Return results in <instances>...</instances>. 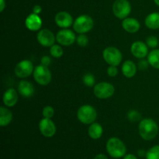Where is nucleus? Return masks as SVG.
Listing matches in <instances>:
<instances>
[{"mask_svg": "<svg viewBox=\"0 0 159 159\" xmlns=\"http://www.w3.org/2000/svg\"><path fill=\"white\" fill-rule=\"evenodd\" d=\"M94 95L100 99L110 98L115 93V88L109 82H99L94 85Z\"/></svg>", "mask_w": 159, "mask_h": 159, "instance_id": "obj_8", "label": "nucleus"}, {"mask_svg": "<svg viewBox=\"0 0 159 159\" xmlns=\"http://www.w3.org/2000/svg\"><path fill=\"white\" fill-rule=\"evenodd\" d=\"M18 92L23 97H31L34 94V87L33 84L28 81L22 80L19 83Z\"/></svg>", "mask_w": 159, "mask_h": 159, "instance_id": "obj_18", "label": "nucleus"}, {"mask_svg": "<svg viewBox=\"0 0 159 159\" xmlns=\"http://www.w3.org/2000/svg\"><path fill=\"white\" fill-rule=\"evenodd\" d=\"M146 26L151 30L159 29V12H152L146 16L144 20Z\"/></svg>", "mask_w": 159, "mask_h": 159, "instance_id": "obj_20", "label": "nucleus"}, {"mask_svg": "<svg viewBox=\"0 0 159 159\" xmlns=\"http://www.w3.org/2000/svg\"><path fill=\"white\" fill-rule=\"evenodd\" d=\"M146 159H159V145L153 146L146 152Z\"/></svg>", "mask_w": 159, "mask_h": 159, "instance_id": "obj_26", "label": "nucleus"}, {"mask_svg": "<svg viewBox=\"0 0 159 159\" xmlns=\"http://www.w3.org/2000/svg\"><path fill=\"white\" fill-rule=\"evenodd\" d=\"M12 120V113L6 107H0V126L6 127Z\"/></svg>", "mask_w": 159, "mask_h": 159, "instance_id": "obj_21", "label": "nucleus"}, {"mask_svg": "<svg viewBox=\"0 0 159 159\" xmlns=\"http://www.w3.org/2000/svg\"><path fill=\"white\" fill-rule=\"evenodd\" d=\"M34 78L36 82L40 85H47L51 81V73L49 68L43 65L35 67L34 71Z\"/></svg>", "mask_w": 159, "mask_h": 159, "instance_id": "obj_7", "label": "nucleus"}, {"mask_svg": "<svg viewBox=\"0 0 159 159\" xmlns=\"http://www.w3.org/2000/svg\"><path fill=\"white\" fill-rule=\"evenodd\" d=\"M148 61L152 67L159 69V49H154L148 55Z\"/></svg>", "mask_w": 159, "mask_h": 159, "instance_id": "obj_23", "label": "nucleus"}, {"mask_svg": "<svg viewBox=\"0 0 159 159\" xmlns=\"http://www.w3.org/2000/svg\"><path fill=\"white\" fill-rule=\"evenodd\" d=\"M140 136L144 141L155 139L158 134V125L154 120L146 118L142 120L139 124Z\"/></svg>", "mask_w": 159, "mask_h": 159, "instance_id": "obj_1", "label": "nucleus"}, {"mask_svg": "<svg viewBox=\"0 0 159 159\" xmlns=\"http://www.w3.org/2000/svg\"><path fill=\"white\" fill-rule=\"evenodd\" d=\"M149 65H150V64H149L148 61L142 58L141 60L139 61V62H138V67L140 70L144 71V70H146L148 68Z\"/></svg>", "mask_w": 159, "mask_h": 159, "instance_id": "obj_31", "label": "nucleus"}, {"mask_svg": "<svg viewBox=\"0 0 159 159\" xmlns=\"http://www.w3.org/2000/svg\"><path fill=\"white\" fill-rule=\"evenodd\" d=\"M102 57L108 65L113 66H118L123 59L120 51L115 47H108L105 48L102 52Z\"/></svg>", "mask_w": 159, "mask_h": 159, "instance_id": "obj_5", "label": "nucleus"}, {"mask_svg": "<svg viewBox=\"0 0 159 159\" xmlns=\"http://www.w3.org/2000/svg\"><path fill=\"white\" fill-rule=\"evenodd\" d=\"M94 159H108V158L103 154H99V155H96Z\"/></svg>", "mask_w": 159, "mask_h": 159, "instance_id": "obj_37", "label": "nucleus"}, {"mask_svg": "<svg viewBox=\"0 0 159 159\" xmlns=\"http://www.w3.org/2000/svg\"><path fill=\"white\" fill-rule=\"evenodd\" d=\"M63 53V49L60 45L54 44L50 48V54L52 57H55V58H59V57H62Z\"/></svg>", "mask_w": 159, "mask_h": 159, "instance_id": "obj_24", "label": "nucleus"}, {"mask_svg": "<svg viewBox=\"0 0 159 159\" xmlns=\"http://www.w3.org/2000/svg\"><path fill=\"white\" fill-rule=\"evenodd\" d=\"M26 27L30 31H37L41 28L42 20L39 15L35 13H31L26 17L25 20Z\"/></svg>", "mask_w": 159, "mask_h": 159, "instance_id": "obj_15", "label": "nucleus"}, {"mask_svg": "<svg viewBox=\"0 0 159 159\" xmlns=\"http://www.w3.org/2000/svg\"><path fill=\"white\" fill-rule=\"evenodd\" d=\"M107 151L112 158H120L125 156L127 148L120 139L111 138L107 142Z\"/></svg>", "mask_w": 159, "mask_h": 159, "instance_id": "obj_2", "label": "nucleus"}, {"mask_svg": "<svg viewBox=\"0 0 159 159\" xmlns=\"http://www.w3.org/2000/svg\"><path fill=\"white\" fill-rule=\"evenodd\" d=\"M42 114H43V116L44 118H49V119H51L54 115V108H53L52 107H51V106H47V107H45L43 109Z\"/></svg>", "mask_w": 159, "mask_h": 159, "instance_id": "obj_30", "label": "nucleus"}, {"mask_svg": "<svg viewBox=\"0 0 159 159\" xmlns=\"http://www.w3.org/2000/svg\"><path fill=\"white\" fill-rule=\"evenodd\" d=\"M55 36L48 29H42L37 33V40L40 45L47 48H51L54 44Z\"/></svg>", "mask_w": 159, "mask_h": 159, "instance_id": "obj_12", "label": "nucleus"}, {"mask_svg": "<svg viewBox=\"0 0 159 159\" xmlns=\"http://www.w3.org/2000/svg\"><path fill=\"white\" fill-rule=\"evenodd\" d=\"M56 40L62 46H70L76 40V36L71 30L63 29L57 32Z\"/></svg>", "mask_w": 159, "mask_h": 159, "instance_id": "obj_10", "label": "nucleus"}, {"mask_svg": "<svg viewBox=\"0 0 159 159\" xmlns=\"http://www.w3.org/2000/svg\"><path fill=\"white\" fill-rule=\"evenodd\" d=\"M6 8V2L5 0H0V12H2Z\"/></svg>", "mask_w": 159, "mask_h": 159, "instance_id": "obj_35", "label": "nucleus"}, {"mask_svg": "<svg viewBox=\"0 0 159 159\" xmlns=\"http://www.w3.org/2000/svg\"><path fill=\"white\" fill-rule=\"evenodd\" d=\"M113 12L116 18L124 20L131 12L130 3L128 0H116L113 5Z\"/></svg>", "mask_w": 159, "mask_h": 159, "instance_id": "obj_6", "label": "nucleus"}, {"mask_svg": "<svg viewBox=\"0 0 159 159\" xmlns=\"http://www.w3.org/2000/svg\"><path fill=\"white\" fill-rule=\"evenodd\" d=\"M83 83L85 84L86 86L89 87H93V85H95V83H96V79H95V77L93 75L90 74V73H87L85 75L83 76Z\"/></svg>", "mask_w": 159, "mask_h": 159, "instance_id": "obj_27", "label": "nucleus"}, {"mask_svg": "<svg viewBox=\"0 0 159 159\" xmlns=\"http://www.w3.org/2000/svg\"><path fill=\"white\" fill-rule=\"evenodd\" d=\"M154 2H155V3L157 6H159V0H154Z\"/></svg>", "mask_w": 159, "mask_h": 159, "instance_id": "obj_39", "label": "nucleus"}, {"mask_svg": "<svg viewBox=\"0 0 159 159\" xmlns=\"http://www.w3.org/2000/svg\"><path fill=\"white\" fill-rule=\"evenodd\" d=\"M2 100L6 107H14L18 102V93L14 89H9L5 92Z\"/></svg>", "mask_w": 159, "mask_h": 159, "instance_id": "obj_17", "label": "nucleus"}, {"mask_svg": "<svg viewBox=\"0 0 159 159\" xmlns=\"http://www.w3.org/2000/svg\"><path fill=\"white\" fill-rule=\"evenodd\" d=\"M107 74L110 77H115L116 75L118 74V69L116 66H113V65H110L108 68H107Z\"/></svg>", "mask_w": 159, "mask_h": 159, "instance_id": "obj_32", "label": "nucleus"}, {"mask_svg": "<svg viewBox=\"0 0 159 159\" xmlns=\"http://www.w3.org/2000/svg\"><path fill=\"white\" fill-rule=\"evenodd\" d=\"M40 62H41V65L48 67L50 65V64H51V57H48V56H43V57H41Z\"/></svg>", "mask_w": 159, "mask_h": 159, "instance_id": "obj_33", "label": "nucleus"}, {"mask_svg": "<svg viewBox=\"0 0 159 159\" xmlns=\"http://www.w3.org/2000/svg\"><path fill=\"white\" fill-rule=\"evenodd\" d=\"M123 159H138L137 157L135 156L133 154H128V155H125V156L124 157Z\"/></svg>", "mask_w": 159, "mask_h": 159, "instance_id": "obj_36", "label": "nucleus"}, {"mask_svg": "<svg viewBox=\"0 0 159 159\" xmlns=\"http://www.w3.org/2000/svg\"><path fill=\"white\" fill-rule=\"evenodd\" d=\"M54 21L57 26H59L60 28H63V29H67V28L70 27L74 23L71 14L65 11L57 12L54 17Z\"/></svg>", "mask_w": 159, "mask_h": 159, "instance_id": "obj_13", "label": "nucleus"}, {"mask_svg": "<svg viewBox=\"0 0 159 159\" xmlns=\"http://www.w3.org/2000/svg\"><path fill=\"white\" fill-rule=\"evenodd\" d=\"M122 73L126 78H133L137 73V66L134 62L130 60L125 61L122 65Z\"/></svg>", "mask_w": 159, "mask_h": 159, "instance_id": "obj_19", "label": "nucleus"}, {"mask_svg": "<svg viewBox=\"0 0 159 159\" xmlns=\"http://www.w3.org/2000/svg\"><path fill=\"white\" fill-rule=\"evenodd\" d=\"M34 65L30 60H23L19 62L15 67L16 75L20 79H25L34 73Z\"/></svg>", "mask_w": 159, "mask_h": 159, "instance_id": "obj_9", "label": "nucleus"}, {"mask_svg": "<svg viewBox=\"0 0 159 159\" xmlns=\"http://www.w3.org/2000/svg\"><path fill=\"white\" fill-rule=\"evenodd\" d=\"M39 130L45 138H52L56 134V126L51 119L43 117L39 123Z\"/></svg>", "mask_w": 159, "mask_h": 159, "instance_id": "obj_11", "label": "nucleus"}, {"mask_svg": "<svg viewBox=\"0 0 159 159\" xmlns=\"http://www.w3.org/2000/svg\"><path fill=\"white\" fill-rule=\"evenodd\" d=\"M77 117L84 124H92L97 117L96 109L90 105H83L78 110Z\"/></svg>", "mask_w": 159, "mask_h": 159, "instance_id": "obj_3", "label": "nucleus"}, {"mask_svg": "<svg viewBox=\"0 0 159 159\" xmlns=\"http://www.w3.org/2000/svg\"><path fill=\"white\" fill-rule=\"evenodd\" d=\"M94 26V22L91 16L88 15H81L78 16L73 23V29L79 34H85L91 30Z\"/></svg>", "mask_w": 159, "mask_h": 159, "instance_id": "obj_4", "label": "nucleus"}, {"mask_svg": "<svg viewBox=\"0 0 159 159\" xmlns=\"http://www.w3.org/2000/svg\"><path fill=\"white\" fill-rule=\"evenodd\" d=\"M122 27L127 32L130 33V34H134L139 30L141 25H140L139 21L136 19L127 17L123 20Z\"/></svg>", "mask_w": 159, "mask_h": 159, "instance_id": "obj_16", "label": "nucleus"}, {"mask_svg": "<svg viewBox=\"0 0 159 159\" xmlns=\"http://www.w3.org/2000/svg\"><path fill=\"white\" fill-rule=\"evenodd\" d=\"M127 120L131 123H136L141 119V114L136 110H130L127 113Z\"/></svg>", "mask_w": 159, "mask_h": 159, "instance_id": "obj_25", "label": "nucleus"}, {"mask_svg": "<svg viewBox=\"0 0 159 159\" xmlns=\"http://www.w3.org/2000/svg\"><path fill=\"white\" fill-rule=\"evenodd\" d=\"M89 135L90 138L93 140H98L102 137L103 134V129L102 127L98 123H93L90 124L88 130Z\"/></svg>", "mask_w": 159, "mask_h": 159, "instance_id": "obj_22", "label": "nucleus"}, {"mask_svg": "<svg viewBox=\"0 0 159 159\" xmlns=\"http://www.w3.org/2000/svg\"><path fill=\"white\" fill-rule=\"evenodd\" d=\"M144 155H146V152H144V150H139V151H138V155H139V156L142 157V156H144Z\"/></svg>", "mask_w": 159, "mask_h": 159, "instance_id": "obj_38", "label": "nucleus"}, {"mask_svg": "<svg viewBox=\"0 0 159 159\" xmlns=\"http://www.w3.org/2000/svg\"><path fill=\"white\" fill-rule=\"evenodd\" d=\"M41 11L42 8L40 5H35V6H34V8H33V12L35 14H37V15H39V14L41 12Z\"/></svg>", "mask_w": 159, "mask_h": 159, "instance_id": "obj_34", "label": "nucleus"}, {"mask_svg": "<svg viewBox=\"0 0 159 159\" xmlns=\"http://www.w3.org/2000/svg\"><path fill=\"white\" fill-rule=\"evenodd\" d=\"M130 52L137 58H144L148 55V47L142 41H135L130 47Z\"/></svg>", "mask_w": 159, "mask_h": 159, "instance_id": "obj_14", "label": "nucleus"}, {"mask_svg": "<svg viewBox=\"0 0 159 159\" xmlns=\"http://www.w3.org/2000/svg\"><path fill=\"white\" fill-rule=\"evenodd\" d=\"M158 39L155 36H150L146 39V44L150 48H156L158 46Z\"/></svg>", "mask_w": 159, "mask_h": 159, "instance_id": "obj_29", "label": "nucleus"}, {"mask_svg": "<svg viewBox=\"0 0 159 159\" xmlns=\"http://www.w3.org/2000/svg\"><path fill=\"white\" fill-rule=\"evenodd\" d=\"M76 42H77L78 45L82 48H85L88 45L89 43V38L85 34H79L77 37H76Z\"/></svg>", "mask_w": 159, "mask_h": 159, "instance_id": "obj_28", "label": "nucleus"}]
</instances>
